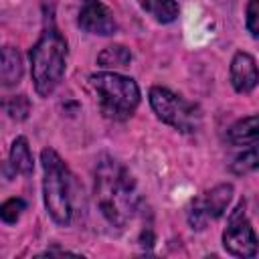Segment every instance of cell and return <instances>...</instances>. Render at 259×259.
Segmentation results:
<instances>
[{"instance_id": "cell-11", "label": "cell", "mask_w": 259, "mask_h": 259, "mask_svg": "<svg viewBox=\"0 0 259 259\" xmlns=\"http://www.w3.org/2000/svg\"><path fill=\"white\" fill-rule=\"evenodd\" d=\"M229 142L233 146H255L259 138V125H257V115H249L239 119L229 127L227 134Z\"/></svg>"}, {"instance_id": "cell-16", "label": "cell", "mask_w": 259, "mask_h": 259, "mask_svg": "<svg viewBox=\"0 0 259 259\" xmlns=\"http://www.w3.org/2000/svg\"><path fill=\"white\" fill-rule=\"evenodd\" d=\"M257 162H259V158H257V148L255 146H249V150H245L243 154H239L235 160H233V164H231V170L235 172V174H249V172H253L255 168H257Z\"/></svg>"}, {"instance_id": "cell-12", "label": "cell", "mask_w": 259, "mask_h": 259, "mask_svg": "<svg viewBox=\"0 0 259 259\" xmlns=\"http://www.w3.org/2000/svg\"><path fill=\"white\" fill-rule=\"evenodd\" d=\"M10 166L14 172L22 174V176H28L32 174V154H30V146H28V140L24 136H18L12 146H10Z\"/></svg>"}, {"instance_id": "cell-4", "label": "cell", "mask_w": 259, "mask_h": 259, "mask_svg": "<svg viewBox=\"0 0 259 259\" xmlns=\"http://www.w3.org/2000/svg\"><path fill=\"white\" fill-rule=\"evenodd\" d=\"M91 87L99 97V107L105 117L123 121L140 105V87L132 77L115 71H101L89 77Z\"/></svg>"}, {"instance_id": "cell-17", "label": "cell", "mask_w": 259, "mask_h": 259, "mask_svg": "<svg viewBox=\"0 0 259 259\" xmlns=\"http://www.w3.org/2000/svg\"><path fill=\"white\" fill-rule=\"evenodd\" d=\"M24 208H26V202L22 198H8L0 204V219L8 225H14L24 212Z\"/></svg>"}, {"instance_id": "cell-3", "label": "cell", "mask_w": 259, "mask_h": 259, "mask_svg": "<svg viewBox=\"0 0 259 259\" xmlns=\"http://www.w3.org/2000/svg\"><path fill=\"white\" fill-rule=\"evenodd\" d=\"M40 162H42V196H45V206L51 219L57 225H69L73 217V180L71 172L61 160V156L45 148L40 152Z\"/></svg>"}, {"instance_id": "cell-10", "label": "cell", "mask_w": 259, "mask_h": 259, "mask_svg": "<svg viewBox=\"0 0 259 259\" xmlns=\"http://www.w3.org/2000/svg\"><path fill=\"white\" fill-rule=\"evenodd\" d=\"M24 73L22 57L18 49L14 47H2L0 49V85L2 87H12L20 83Z\"/></svg>"}, {"instance_id": "cell-8", "label": "cell", "mask_w": 259, "mask_h": 259, "mask_svg": "<svg viewBox=\"0 0 259 259\" xmlns=\"http://www.w3.org/2000/svg\"><path fill=\"white\" fill-rule=\"evenodd\" d=\"M77 22L85 32H91V34L109 36L117 30L113 12L101 0H83Z\"/></svg>"}, {"instance_id": "cell-2", "label": "cell", "mask_w": 259, "mask_h": 259, "mask_svg": "<svg viewBox=\"0 0 259 259\" xmlns=\"http://www.w3.org/2000/svg\"><path fill=\"white\" fill-rule=\"evenodd\" d=\"M67 67V40L63 34L49 26L30 49V75L34 89L40 97H49L61 83Z\"/></svg>"}, {"instance_id": "cell-9", "label": "cell", "mask_w": 259, "mask_h": 259, "mask_svg": "<svg viewBox=\"0 0 259 259\" xmlns=\"http://www.w3.org/2000/svg\"><path fill=\"white\" fill-rule=\"evenodd\" d=\"M231 83L237 93H249L257 85V63L249 53H235L231 61Z\"/></svg>"}, {"instance_id": "cell-14", "label": "cell", "mask_w": 259, "mask_h": 259, "mask_svg": "<svg viewBox=\"0 0 259 259\" xmlns=\"http://www.w3.org/2000/svg\"><path fill=\"white\" fill-rule=\"evenodd\" d=\"M132 63V53L123 45H109L97 55V65L103 69H123Z\"/></svg>"}, {"instance_id": "cell-18", "label": "cell", "mask_w": 259, "mask_h": 259, "mask_svg": "<svg viewBox=\"0 0 259 259\" xmlns=\"http://www.w3.org/2000/svg\"><path fill=\"white\" fill-rule=\"evenodd\" d=\"M247 28L253 38L259 36V0H251L247 6Z\"/></svg>"}, {"instance_id": "cell-13", "label": "cell", "mask_w": 259, "mask_h": 259, "mask_svg": "<svg viewBox=\"0 0 259 259\" xmlns=\"http://www.w3.org/2000/svg\"><path fill=\"white\" fill-rule=\"evenodd\" d=\"M140 6L156 20L162 24L174 22L180 14V8L176 0H140Z\"/></svg>"}, {"instance_id": "cell-6", "label": "cell", "mask_w": 259, "mask_h": 259, "mask_svg": "<svg viewBox=\"0 0 259 259\" xmlns=\"http://www.w3.org/2000/svg\"><path fill=\"white\" fill-rule=\"evenodd\" d=\"M223 247L235 257H255L257 255V237L251 227V221L245 214V202L241 200L237 208L229 214L227 229L223 233Z\"/></svg>"}, {"instance_id": "cell-1", "label": "cell", "mask_w": 259, "mask_h": 259, "mask_svg": "<svg viewBox=\"0 0 259 259\" xmlns=\"http://www.w3.org/2000/svg\"><path fill=\"white\" fill-rule=\"evenodd\" d=\"M95 202L103 219L123 229L136 214L140 194L130 170L111 156H101L95 168Z\"/></svg>"}, {"instance_id": "cell-15", "label": "cell", "mask_w": 259, "mask_h": 259, "mask_svg": "<svg viewBox=\"0 0 259 259\" xmlns=\"http://www.w3.org/2000/svg\"><path fill=\"white\" fill-rule=\"evenodd\" d=\"M2 107L8 113V117L16 119V121H24L30 113V101L26 95H10L6 99H2Z\"/></svg>"}, {"instance_id": "cell-5", "label": "cell", "mask_w": 259, "mask_h": 259, "mask_svg": "<svg viewBox=\"0 0 259 259\" xmlns=\"http://www.w3.org/2000/svg\"><path fill=\"white\" fill-rule=\"evenodd\" d=\"M150 105L158 115V119H162L164 123L172 125L178 132L192 134L202 125L200 107L166 87L150 89Z\"/></svg>"}, {"instance_id": "cell-7", "label": "cell", "mask_w": 259, "mask_h": 259, "mask_svg": "<svg viewBox=\"0 0 259 259\" xmlns=\"http://www.w3.org/2000/svg\"><path fill=\"white\" fill-rule=\"evenodd\" d=\"M233 198V184H217L214 188L206 190L202 196H198L190 210H188V223L192 229L202 231L210 221H217L227 210L229 202Z\"/></svg>"}]
</instances>
